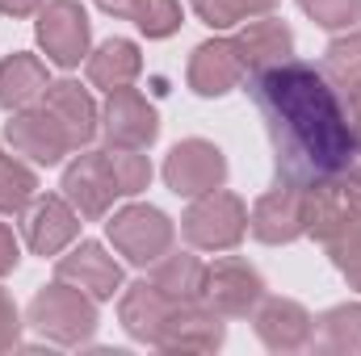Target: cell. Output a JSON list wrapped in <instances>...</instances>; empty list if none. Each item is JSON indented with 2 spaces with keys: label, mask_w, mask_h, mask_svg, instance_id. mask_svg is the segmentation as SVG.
<instances>
[{
  "label": "cell",
  "mask_w": 361,
  "mask_h": 356,
  "mask_svg": "<svg viewBox=\"0 0 361 356\" xmlns=\"http://www.w3.org/2000/svg\"><path fill=\"white\" fill-rule=\"evenodd\" d=\"M244 84L265 122L273 168L281 184L315 189L341 180L353 168L357 147H353L345 96L328 84V76L315 63L290 59L261 76H248Z\"/></svg>",
  "instance_id": "6da1fadb"
},
{
  "label": "cell",
  "mask_w": 361,
  "mask_h": 356,
  "mask_svg": "<svg viewBox=\"0 0 361 356\" xmlns=\"http://www.w3.org/2000/svg\"><path fill=\"white\" fill-rule=\"evenodd\" d=\"M30 327L42 336V340H51V344H59V348H80V344H89L92 336H97V298H89L80 285H72V281H51V285H42L34 298H30Z\"/></svg>",
  "instance_id": "7a4b0ae2"
},
{
  "label": "cell",
  "mask_w": 361,
  "mask_h": 356,
  "mask_svg": "<svg viewBox=\"0 0 361 356\" xmlns=\"http://www.w3.org/2000/svg\"><path fill=\"white\" fill-rule=\"evenodd\" d=\"M180 235L193 252H231L248 235V205L231 189H210L189 197V210L180 214Z\"/></svg>",
  "instance_id": "3957f363"
},
{
  "label": "cell",
  "mask_w": 361,
  "mask_h": 356,
  "mask_svg": "<svg viewBox=\"0 0 361 356\" xmlns=\"http://www.w3.org/2000/svg\"><path fill=\"white\" fill-rule=\"evenodd\" d=\"M105 239L126 265L152 268L177 239V222L147 201H130L114 214H105Z\"/></svg>",
  "instance_id": "277c9868"
},
{
  "label": "cell",
  "mask_w": 361,
  "mask_h": 356,
  "mask_svg": "<svg viewBox=\"0 0 361 356\" xmlns=\"http://www.w3.org/2000/svg\"><path fill=\"white\" fill-rule=\"evenodd\" d=\"M34 38L47 55V63L72 72L89 59L92 46V21L80 0H47L34 13Z\"/></svg>",
  "instance_id": "5b68a950"
},
{
  "label": "cell",
  "mask_w": 361,
  "mask_h": 356,
  "mask_svg": "<svg viewBox=\"0 0 361 356\" xmlns=\"http://www.w3.org/2000/svg\"><path fill=\"white\" fill-rule=\"evenodd\" d=\"M4 143L13 147V155L30 160L38 168H55V164H63V155H72V139L47 105H30V109L8 113Z\"/></svg>",
  "instance_id": "8992f818"
},
{
  "label": "cell",
  "mask_w": 361,
  "mask_h": 356,
  "mask_svg": "<svg viewBox=\"0 0 361 356\" xmlns=\"http://www.w3.org/2000/svg\"><path fill=\"white\" fill-rule=\"evenodd\" d=\"M265 298V276L248 265L244 256H223L206 265L202 302H210L223 319H248Z\"/></svg>",
  "instance_id": "52a82bcc"
},
{
  "label": "cell",
  "mask_w": 361,
  "mask_h": 356,
  "mask_svg": "<svg viewBox=\"0 0 361 356\" xmlns=\"http://www.w3.org/2000/svg\"><path fill=\"white\" fill-rule=\"evenodd\" d=\"M21 231H25V248L47 260L80 239V214L63 193H38L21 210Z\"/></svg>",
  "instance_id": "ba28073f"
},
{
  "label": "cell",
  "mask_w": 361,
  "mask_h": 356,
  "mask_svg": "<svg viewBox=\"0 0 361 356\" xmlns=\"http://www.w3.org/2000/svg\"><path fill=\"white\" fill-rule=\"evenodd\" d=\"M164 184L177 197H197L227 184V155L210 139H180L164 155Z\"/></svg>",
  "instance_id": "9c48e42d"
},
{
  "label": "cell",
  "mask_w": 361,
  "mask_h": 356,
  "mask_svg": "<svg viewBox=\"0 0 361 356\" xmlns=\"http://www.w3.org/2000/svg\"><path fill=\"white\" fill-rule=\"evenodd\" d=\"M59 189H63V197L76 205V214L89 218V222H101V218L114 210V197H122V193H118V180H114V168H109V160H105V151H89V147L72 155V164L63 168Z\"/></svg>",
  "instance_id": "30bf717a"
},
{
  "label": "cell",
  "mask_w": 361,
  "mask_h": 356,
  "mask_svg": "<svg viewBox=\"0 0 361 356\" xmlns=\"http://www.w3.org/2000/svg\"><path fill=\"white\" fill-rule=\"evenodd\" d=\"M101 134H105V147H139L143 151L160 134V113L139 89H130V84L114 89L105 92V105H101Z\"/></svg>",
  "instance_id": "8fae6325"
},
{
  "label": "cell",
  "mask_w": 361,
  "mask_h": 356,
  "mask_svg": "<svg viewBox=\"0 0 361 356\" xmlns=\"http://www.w3.org/2000/svg\"><path fill=\"white\" fill-rule=\"evenodd\" d=\"M227 340V323L210 302H177L169 323L156 336L160 352H214Z\"/></svg>",
  "instance_id": "7c38bea8"
},
{
  "label": "cell",
  "mask_w": 361,
  "mask_h": 356,
  "mask_svg": "<svg viewBox=\"0 0 361 356\" xmlns=\"http://www.w3.org/2000/svg\"><path fill=\"white\" fill-rule=\"evenodd\" d=\"M248 235L257 243H269V248H281V243H294L307 235V214H302V189L294 184H281L269 193H261L248 210Z\"/></svg>",
  "instance_id": "4fadbf2b"
},
{
  "label": "cell",
  "mask_w": 361,
  "mask_h": 356,
  "mask_svg": "<svg viewBox=\"0 0 361 356\" xmlns=\"http://www.w3.org/2000/svg\"><path fill=\"white\" fill-rule=\"evenodd\" d=\"M185 80H189V89L197 96H227V92H235L248 80L235 38H206V42H197L193 55H189Z\"/></svg>",
  "instance_id": "5bb4252c"
},
{
  "label": "cell",
  "mask_w": 361,
  "mask_h": 356,
  "mask_svg": "<svg viewBox=\"0 0 361 356\" xmlns=\"http://www.w3.org/2000/svg\"><path fill=\"white\" fill-rule=\"evenodd\" d=\"M55 276L59 281H72L80 285L89 298L97 302H109L114 293H122V265L105 252V243L97 239H80L72 243L68 252L55 256Z\"/></svg>",
  "instance_id": "9a60e30c"
},
{
  "label": "cell",
  "mask_w": 361,
  "mask_h": 356,
  "mask_svg": "<svg viewBox=\"0 0 361 356\" xmlns=\"http://www.w3.org/2000/svg\"><path fill=\"white\" fill-rule=\"evenodd\" d=\"M252 327H257V340L269 348V352H302L311 348V331H315V319L302 302L294 298H261V306L252 310Z\"/></svg>",
  "instance_id": "2e32d148"
},
{
  "label": "cell",
  "mask_w": 361,
  "mask_h": 356,
  "mask_svg": "<svg viewBox=\"0 0 361 356\" xmlns=\"http://www.w3.org/2000/svg\"><path fill=\"white\" fill-rule=\"evenodd\" d=\"M38 105H47L55 113V122L68 130L72 151H85L92 139L101 134V109H97L92 92L80 80H51Z\"/></svg>",
  "instance_id": "e0dca14e"
},
{
  "label": "cell",
  "mask_w": 361,
  "mask_h": 356,
  "mask_svg": "<svg viewBox=\"0 0 361 356\" xmlns=\"http://www.w3.org/2000/svg\"><path fill=\"white\" fill-rule=\"evenodd\" d=\"M173 306L177 302L164 289H156V281L147 276V281H135V285L122 289V298H118V323H122V331L135 344H152L156 348V336L169 323Z\"/></svg>",
  "instance_id": "ac0fdd59"
},
{
  "label": "cell",
  "mask_w": 361,
  "mask_h": 356,
  "mask_svg": "<svg viewBox=\"0 0 361 356\" xmlns=\"http://www.w3.org/2000/svg\"><path fill=\"white\" fill-rule=\"evenodd\" d=\"M235 46H240V59H244V72L248 76H261L277 63H290L294 59V30L277 17H257L248 21L240 34H235Z\"/></svg>",
  "instance_id": "d6986e66"
},
{
  "label": "cell",
  "mask_w": 361,
  "mask_h": 356,
  "mask_svg": "<svg viewBox=\"0 0 361 356\" xmlns=\"http://www.w3.org/2000/svg\"><path fill=\"white\" fill-rule=\"evenodd\" d=\"M302 214H307V235L328 243L336 239L361 210L349 201V193L341 189V180H328V184H315V189H302Z\"/></svg>",
  "instance_id": "ffe728a7"
},
{
  "label": "cell",
  "mask_w": 361,
  "mask_h": 356,
  "mask_svg": "<svg viewBox=\"0 0 361 356\" xmlns=\"http://www.w3.org/2000/svg\"><path fill=\"white\" fill-rule=\"evenodd\" d=\"M139 72H143V55H139V42H130V38H105L85 59V76H89L92 89L101 92L135 84Z\"/></svg>",
  "instance_id": "44dd1931"
},
{
  "label": "cell",
  "mask_w": 361,
  "mask_h": 356,
  "mask_svg": "<svg viewBox=\"0 0 361 356\" xmlns=\"http://www.w3.org/2000/svg\"><path fill=\"white\" fill-rule=\"evenodd\" d=\"M51 84L47 76V63L30 51H13L4 63H0V109L17 113V109H30L42 101V92Z\"/></svg>",
  "instance_id": "7402d4cb"
},
{
  "label": "cell",
  "mask_w": 361,
  "mask_h": 356,
  "mask_svg": "<svg viewBox=\"0 0 361 356\" xmlns=\"http://www.w3.org/2000/svg\"><path fill=\"white\" fill-rule=\"evenodd\" d=\"M311 348L328 356H361V302H341L315 319Z\"/></svg>",
  "instance_id": "603a6c76"
},
{
  "label": "cell",
  "mask_w": 361,
  "mask_h": 356,
  "mask_svg": "<svg viewBox=\"0 0 361 356\" xmlns=\"http://www.w3.org/2000/svg\"><path fill=\"white\" fill-rule=\"evenodd\" d=\"M152 281L156 289H164L173 302H197L202 298V285H206V265L202 256L193 252H164L156 265H152Z\"/></svg>",
  "instance_id": "cb8c5ba5"
},
{
  "label": "cell",
  "mask_w": 361,
  "mask_h": 356,
  "mask_svg": "<svg viewBox=\"0 0 361 356\" xmlns=\"http://www.w3.org/2000/svg\"><path fill=\"white\" fill-rule=\"evenodd\" d=\"M319 72L328 76V84L341 92V96L361 92V30H341L328 42Z\"/></svg>",
  "instance_id": "d4e9b609"
},
{
  "label": "cell",
  "mask_w": 361,
  "mask_h": 356,
  "mask_svg": "<svg viewBox=\"0 0 361 356\" xmlns=\"http://www.w3.org/2000/svg\"><path fill=\"white\" fill-rule=\"evenodd\" d=\"M38 197V172L0 147V214H21Z\"/></svg>",
  "instance_id": "484cf974"
},
{
  "label": "cell",
  "mask_w": 361,
  "mask_h": 356,
  "mask_svg": "<svg viewBox=\"0 0 361 356\" xmlns=\"http://www.w3.org/2000/svg\"><path fill=\"white\" fill-rule=\"evenodd\" d=\"M130 21L139 25L143 38L160 42V38H173L185 25V8H180V0H139L135 13H130Z\"/></svg>",
  "instance_id": "4316f807"
},
{
  "label": "cell",
  "mask_w": 361,
  "mask_h": 356,
  "mask_svg": "<svg viewBox=\"0 0 361 356\" xmlns=\"http://www.w3.org/2000/svg\"><path fill=\"white\" fill-rule=\"evenodd\" d=\"M105 160L114 168V180H118L122 197H139L152 184V160L139 147H105Z\"/></svg>",
  "instance_id": "83f0119b"
},
{
  "label": "cell",
  "mask_w": 361,
  "mask_h": 356,
  "mask_svg": "<svg viewBox=\"0 0 361 356\" xmlns=\"http://www.w3.org/2000/svg\"><path fill=\"white\" fill-rule=\"evenodd\" d=\"M328 248V256H332V265L341 268V276L353 285L361 293V214L336 235V239H328L324 243Z\"/></svg>",
  "instance_id": "f1b7e54d"
},
{
  "label": "cell",
  "mask_w": 361,
  "mask_h": 356,
  "mask_svg": "<svg viewBox=\"0 0 361 356\" xmlns=\"http://www.w3.org/2000/svg\"><path fill=\"white\" fill-rule=\"evenodd\" d=\"M298 8L324 30H353L361 21V0H298Z\"/></svg>",
  "instance_id": "f546056e"
},
{
  "label": "cell",
  "mask_w": 361,
  "mask_h": 356,
  "mask_svg": "<svg viewBox=\"0 0 361 356\" xmlns=\"http://www.w3.org/2000/svg\"><path fill=\"white\" fill-rule=\"evenodd\" d=\"M189 4H193L197 21L210 25V30H231V25H240V13H235L231 0H189Z\"/></svg>",
  "instance_id": "4dcf8cb0"
},
{
  "label": "cell",
  "mask_w": 361,
  "mask_h": 356,
  "mask_svg": "<svg viewBox=\"0 0 361 356\" xmlns=\"http://www.w3.org/2000/svg\"><path fill=\"white\" fill-rule=\"evenodd\" d=\"M21 344V310L8 289H0V352H13Z\"/></svg>",
  "instance_id": "1f68e13d"
},
{
  "label": "cell",
  "mask_w": 361,
  "mask_h": 356,
  "mask_svg": "<svg viewBox=\"0 0 361 356\" xmlns=\"http://www.w3.org/2000/svg\"><path fill=\"white\" fill-rule=\"evenodd\" d=\"M17 260H21V243H17L13 227H8V222H0V276H4V272H13Z\"/></svg>",
  "instance_id": "d6a6232c"
},
{
  "label": "cell",
  "mask_w": 361,
  "mask_h": 356,
  "mask_svg": "<svg viewBox=\"0 0 361 356\" xmlns=\"http://www.w3.org/2000/svg\"><path fill=\"white\" fill-rule=\"evenodd\" d=\"M235 4V13H240V21H248V17H265L277 8V0H231Z\"/></svg>",
  "instance_id": "836d02e7"
},
{
  "label": "cell",
  "mask_w": 361,
  "mask_h": 356,
  "mask_svg": "<svg viewBox=\"0 0 361 356\" xmlns=\"http://www.w3.org/2000/svg\"><path fill=\"white\" fill-rule=\"evenodd\" d=\"M345 113H349V130H353V147L361 155V92L345 96Z\"/></svg>",
  "instance_id": "e575fe53"
},
{
  "label": "cell",
  "mask_w": 361,
  "mask_h": 356,
  "mask_svg": "<svg viewBox=\"0 0 361 356\" xmlns=\"http://www.w3.org/2000/svg\"><path fill=\"white\" fill-rule=\"evenodd\" d=\"M47 0H0V13L4 17H34Z\"/></svg>",
  "instance_id": "d590c367"
},
{
  "label": "cell",
  "mask_w": 361,
  "mask_h": 356,
  "mask_svg": "<svg viewBox=\"0 0 361 356\" xmlns=\"http://www.w3.org/2000/svg\"><path fill=\"white\" fill-rule=\"evenodd\" d=\"M341 189L349 193V201H353V205L361 210V160H353V168L341 177Z\"/></svg>",
  "instance_id": "8d00e7d4"
},
{
  "label": "cell",
  "mask_w": 361,
  "mask_h": 356,
  "mask_svg": "<svg viewBox=\"0 0 361 356\" xmlns=\"http://www.w3.org/2000/svg\"><path fill=\"white\" fill-rule=\"evenodd\" d=\"M92 4H97L101 13H109V17H126V21H130V13H135L139 0H92Z\"/></svg>",
  "instance_id": "74e56055"
}]
</instances>
